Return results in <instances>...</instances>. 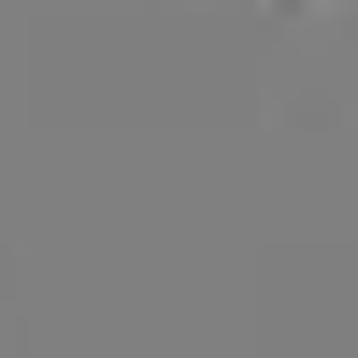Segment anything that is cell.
I'll list each match as a JSON object with an SVG mask.
<instances>
[{
	"mask_svg": "<svg viewBox=\"0 0 358 358\" xmlns=\"http://www.w3.org/2000/svg\"><path fill=\"white\" fill-rule=\"evenodd\" d=\"M287 15H358V0H287Z\"/></svg>",
	"mask_w": 358,
	"mask_h": 358,
	"instance_id": "1",
	"label": "cell"
}]
</instances>
